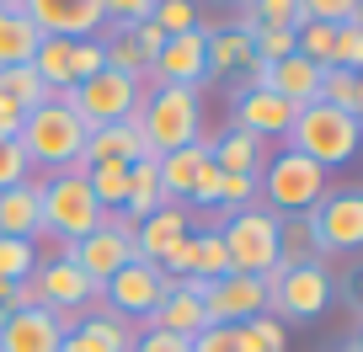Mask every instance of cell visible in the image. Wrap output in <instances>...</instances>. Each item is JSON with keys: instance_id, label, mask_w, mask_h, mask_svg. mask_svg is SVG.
I'll return each instance as SVG.
<instances>
[{"instance_id": "1", "label": "cell", "mask_w": 363, "mask_h": 352, "mask_svg": "<svg viewBox=\"0 0 363 352\" xmlns=\"http://www.w3.org/2000/svg\"><path fill=\"white\" fill-rule=\"evenodd\" d=\"M86 134H91V128L75 118V107H69L65 96H48L43 107H33V113L22 118V134H16V144H22L27 166L69 171V166H80Z\"/></svg>"}, {"instance_id": "2", "label": "cell", "mask_w": 363, "mask_h": 352, "mask_svg": "<svg viewBox=\"0 0 363 352\" xmlns=\"http://www.w3.org/2000/svg\"><path fill=\"white\" fill-rule=\"evenodd\" d=\"M358 134H363L358 118L337 113V107H326V102H310V107H294V123H289L284 139H289L294 155H305V160H315L320 171H331V166H347V160L358 155Z\"/></svg>"}, {"instance_id": "3", "label": "cell", "mask_w": 363, "mask_h": 352, "mask_svg": "<svg viewBox=\"0 0 363 352\" xmlns=\"http://www.w3.org/2000/svg\"><path fill=\"white\" fill-rule=\"evenodd\" d=\"M139 134H145L150 155H171V149L198 144L203 134V102L193 86H160L150 102H139Z\"/></svg>"}, {"instance_id": "4", "label": "cell", "mask_w": 363, "mask_h": 352, "mask_svg": "<svg viewBox=\"0 0 363 352\" xmlns=\"http://www.w3.org/2000/svg\"><path fill=\"white\" fill-rule=\"evenodd\" d=\"M38 208H43V235H54L59 246H75V240H86L91 229L102 225V208L91 198L80 166L54 171V176L38 187Z\"/></svg>"}, {"instance_id": "5", "label": "cell", "mask_w": 363, "mask_h": 352, "mask_svg": "<svg viewBox=\"0 0 363 352\" xmlns=\"http://www.w3.org/2000/svg\"><path fill=\"white\" fill-rule=\"evenodd\" d=\"M326 193H331V171H320L315 160L294 155V149H284L257 176V198H267V214H284V219L310 214Z\"/></svg>"}, {"instance_id": "6", "label": "cell", "mask_w": 363, "mask_h": 352, "mask_svg": "<svg viewBox=\"0 0 363 352\" xmlns=\"http://www.w3.org/2000/svg\"><path fill=\"white\" fill-rule=\"evenodd\" d=\"M219 240L230 251V273H246V278H262L278 267V214H267L262 203L240 208L219 225Z\"/></svg>"}, {"instance_id": "7", "label": "cell", "mask_w": 363, "mask_h": 352, "mask_svg": "<svg viewBox=\"0 0 363 352\" xmlns=\"http://www.w3.org/2000/svg\"><path fill=\"white\" fill-rule=\"evenodd\" d=\"M262 288H267V310L289 320H315L337 299L326 261H315V267H272V273H262Z\"/></svg>"}, {"instance_id": "8", "label": "cell", "mask_w": 363, "mask_h": 352, "mask_svg": "<svg viewBox=\"0 0 363 352\" xmlns=\"http://www.w3.org/2000/svg\"><path fill=\"white\" fill-rule=\"evenodd\" d=\"M65 102L75 107V118L86 128H107V123H128L139 113V80L118 75V69H96L91 80L69 86Z\"/></svg>"}, {"instance_id": "9", "label": "cell", "mask_w": 363, "mask_h": 352, "mask_svg": "<svg viewBox=\"0 0 363 352\" xmlns=\"http://www.w3.org/2000/svg\"><path fill=\"white\" fill-rule=\"evenodd\" d=\"M65 256L75 261V267H80L96 288H102L113 273H123L128 261H134V225H128V219H118V214H102V225L91 229L86 240L65 246Z\"/></svg>"}, {"instance_id": "10", "label": "cell", "mask_w": 363, "mask_h": 352, "mask_svg": "<svg viewBox=\"0 0 363 352\" xmlns=\"http://www.w3.org/2000/svg\"><path fill=\"white\" fill-rule=\"evenodd\" d=\"M166 273H160L155 261H128L123 273H113L102 283V299L113 305V315H123V320H150L155 315V305L166 299Z\"/></svg>"}, {"instance_id": "11", "label": "cell", "mask_w": 363, "mask_h": 352, "mask_svg": "<svg viewBox=\"0 0 363 352\" xmlns=\"http://www.w3.org/2000/svg\"><path fill=\"white\" fill-rule=\"evenodd\" d=\"M16 6L27 11V22L43 38H69V43H80V38H96L107 27L102 0H16Z\"/></svg>"}, {"instance_id": "12", "label": "cell", "mask_w": 363, "mask_h": 352, "mask_svg": "<svg viewBox=\"0 0 363 352\" xmlns=\"http://www.w3.org/2000/svg\"><path fill=\"white\" fill-rule=\"evenodd\" d=\"M33 288H38V305L54 310V315H80V310H91V299L102 294L69 256H43L33 273Z\"/></svg>"}, {"instance_id": "13", "label": "cell", "mask_w": 363, "mask_h": 352, "mask_svg": "<svg viewBox=\"0 0 363 352\" xmlns=\"http://www.w3.org/2000/svg\"><path fill=\"white\" fill-rule=\"evenodd\" d=\"M305 219H310V229H315L320 251H358L363 246V198L352 193V187L326 193Z\"/></svg>"}, {"instance_id": "14", "label": "cell", "mask_w": 363, "mask_h": 352, "mask_svg": "<svg viewBox=\"0 0 363 352\" xmlns=\"http://www.w3.org/2000/svg\"><path fill=\"white\" fill-rule=\"evenodd\" d=\"M267 310V288L262 278H246V273H230L219 283H203V315L208 326H246Z\"/></svg>"}, {"instance_id": "15", "label": "cell", "mask_w": 363, "mask_h": 352, "mask_svg": "<svg viewBox=\"0 0 363 352\" xmlns=\"http://www.w3.org/2000/svg\"><path fill=\"white\" fill-rule=\"evenodd\" d=\"M80 315H54V310H11L0 320V352H59L65 331H75Z\"/></svg>"}, {"instance_id": "16", "label": "cell", "mask_w": 363, "mask_h": 352, "mask_svg": "<svg viewBox=\"0 0 363 352\" xmlns=\"http://www.w3.org/2000/svg\"><path fill=\"white\" fill-rule=\"evenodd\" d=\"M160 75V86H203L208 80V33L203 27H193V33H177L166 38V48L155 54V64H150Z\"/></svg>"}, {"instance_id": "17", "label": "cell", "mask_w": 363, "mask_h": 352, "mask_svg": "<svg viewBox=\"0 0 363 352\" xmlns=\"http://www.w3.org/2000/svg\"><path fill=\"white\" fill-rule=\"evenodd\" d=\"M251 75H257L262 91L284 96L289 107H310V102H320V75H326V69L299 59V54H289V59H278V64H251Z\"/></svg>"}, {"instance_id": "18", "label": "cell", "mask_w": 363, "mask_h": 352, "mask_svg": "<svg viewBox=\"0 0 363 352\" xmlns=\"http://www.w3.org/2000/svg\"><path fill=\"white\" fill-rule=\"evenodd\" d=\"M150 331H166V336H182V341H193L198 331H208V315H203V283H198V278H182V283H171L166 299L155 305V315H150Z\"/></svg>"}, {"instance_id": "19", "label": "cell", "mask_w": 363, "mask_h": 352, "mask_svg": "<svg viewBox=\"0 0 363 352\" xmlns=\"http://www.w3.org/2000/svg\"><path fill=\"white\" fill-rule=\"evenodd\" d=\"M145 155H150V144H145V134H139V118H128V123L91 128L86 149H80V166H102V160H123V166H134V160H145Z\"/></svg>"}, {"instance_id": "20", "label": "cell", "mask_w": 363, "mask_h": 352, "mask_svg": "<svg viewBox=\"0 0 363 352\" xmlns=\"http://www.w3.org/2000/svg\"><path fill=\"white\" fill-rule=\"evenodd\" d=\"M289 123H294V107H289L284 96L262 91V86H251V91L235 96V128L240 134L267 139V134H289Z\"/></svg>"}, {"instance_id": "21", "label": "cell", "mask_w": 363, "mask_h": 352, "mask_svg": "<svg viewBox=\"0 0 363 352\" xmlns=\"http://www.w3.org/2000/svg\"><path fill=\"white\" fill-rule=\"evenodd\" d=\"M182 235H187V214H182V203H166L160 214H150V219L134 225V256L139 261H160Z\"/></svg>"}, {"instance_id": "22", "label": "cell", "mask_w": 363, "mask_h": 352, "mask_svg": "<svg viewBox=\"0 0 363 352\" xmlns=\"http://www.w3.org/2000/svg\"><path fill=\"white\" fill-rule=\"evenodd\" d=\"M203 166H208V144H203V139L187 144V149H171V155H155L166 203H187V193H193V182H198V171H203Z\"/></svg>"}, {"instance_id": "23", "label": "cell", "mask_w": 363, "mask_h": 352, "mask_svg": "<svg viewBox=\"0 0 363 352\" xmlns=\"http://www.w3.org/2000/svg\"><path fill=\"white\" fill-rule=\"evenodd\" d=\"M43 229V208H38V182H16L0 193V235L33 240Z\"/></svg>"}, {"instance_id": "24", "label": "cell", "mask_w": 363, "mask_h": 352, "mask_svg": "<svg viewBox=\"0 0 363 352\" xmlns=\"http://www.w3.org/2000/svg\"><path fill=\"white\" fill-rule=\"evenodd\" d=\"M38 43H43V33H38V27L27 22V11H22V6H0V69L33 64Z\"/></svg>"}, {"instance_id": "25", "label": "cell", "mask_w": 363, "mask_h": 352, "mask_svg": "<svg viewBox=\"0 0 363 352\" xmlns=\"http://www.w3.org/2000/svg\"><path fill=\"white\" fill-rule=\"evenodd\" d=\"M166 208V193H160V171H155V155L134 160L128 166V198H123V219L128 225H139V219L160 214Z\"/></svg>"}, {"instance_id": "26", "label": "cell", "mask_w": 363, "mask_h": 352, "mask_svg": "<svg viewBox=\"0 0 363 352\" xmlns=\"http://www.w3.org/2000/svg\"><path fill=\"white\" fill-rule=\"evenodd\" d=\"M208 160H214L219 176H257V171H262V139L230 128L219 144H208Z\"/></svg>"}, {"instance_id": "27", "label": "cell", "mask_w": 363, "mask_h": 352, "mask_svg": "<svg viewBox=\"0 0 363 352\" xmlns=\"http://www.w3.org/2000/svg\"><path fill=\"white\" fill-rule=\"evenodd\" d=\"M326 256L315 240V229H310L305 214L294 219H278V267H315V261Z\"/></svg>"}, {"instance_id": "28", "label": "cell", "mask_w": 363, "mask_h": 352, "mask_svg": "<svg viewBox=\"0 0 363 352\" xmlns=\"http://www.w3.org/2000/svg\"><path fill=\"white\" fill-rule=\"evenodd\" d=\"M251 33L246 27H219L208 33V75H235V69H251Z\"/></svg>"}, {"instance_id": "29", "label": "cell", "mask_w": 363, "mask_h": 352, "mask_svg": "<svg viewBox=\"0 0 363 352\" xmlns=\"http://www.w3.org/2000/svg\"><path fill=\"white\" fill-rule=\"evenodd\" d=\"M320 102L363 123V75H352V69H326V75H320Z\"/></svg>"}, {"instance_id": "30", "label": "cell", "mask_w": 363, "mask_h": 352, "mask_svg": "<svg viewBox=\"0 0 363 352\" xmlns=\"http://www.w3.org/2000/svg\"><path fill=\"white\" fill-rule=\"evenodd\" d=\"M0 96H11L22 113H33L48 102V86L33 75V64H16V69H0Z\"/></svg>"}, {"instance_id": "31", "label": "cell", "mask_w": 363, "mask_h": 352, "mask_svg": "<svg viewBox=\"0 0 363 352\" xmlns=\"http://www.w3.org/2000/svg\"><path fill=\"white\" fill-rule=\"evenodd\" d=\"M193 278H198V283H219V278H230V251H225V240H219V229H198Z\"/></svg>"}, {"instance_id": "32", "label": "cell", "mask_w": 363, "mask_h": 352, "mask_svg": "<svg viewBox=\"0 0 363 352\" xmlns=\"http://www.w3.org/2000/svg\"><path fill=\"white\" fill-rule=\"evenodd\" d=\"M38 273V246L33 240H11L0 235V283H22Z\"/></svg>"}, {"instance_id": "33", "label": "cell", "mask_w": 363, "mask_h": 352, "mask_svg": "<svg viewBox=\"0 0 363 352\" xmlns=\"http://www.w3.org/2000/svg\"><path fill=\"white\" fill-rule=\"evenodd\" d=\"M193 352H262L251 326H208L193 336Z\"/></svg>"}, {"instance_id": "34", "label": "cell", "mask_w": 363, "mask_h": 352, "mask_svg": "<svg viewBox=\"0 0 363 352\" xmlns=\"http://www.w3.org/2000/svg\"><path fill=\"white\" fill-rule=\"evenodd\" d=\"M299 22H363V0H299Z\"/></svg>"}, {"instance_id": "35", "label": "cell", "mask_w": 363, "mask_h": 352, "mask_svg": "<svg viewBox=\"0 0 363 352\" xmlns=\"http://www.w3.org/2000/svg\"><path fill=\"white\" fill-rule=\"evenodd\" d=\"M246 6H251V16L240 22L246 33L251 27H294L299 22V0H246Z\"/></svg>"}, {"instance_id": "36", "label": "cell", "mask_w": 363, "mask_h": 352, "mask_svg": "<svg viewBox=\"0 0 363 352\" xmlns=\"http://www.w3.org/2000/svg\"><path fill=\"white\" fill-rule=\"evenodd\" d=\"M331 69H363V22H342L337 43H331Z\"/></svg>"}, {"instance_id": "37", "label": "cell", "mask_w": 363, "mask_h": 352, "mask_svg": "<svg viewBox=\"0 0 363 352\" xmlns=\"http://www.w3.org/2000/svg\"><path fill=\"white\" fill-rule=\"evenodd\" d=\"M96 69H107V54H102V38H80V43H69V86H80V80H91Z\"/></svg>"}, {"instance_id": "38", "label": "cell", "mask_w": 363, "mask_h": 352, "mask_svg": "<svg viewBox=\"0 0 363 352\" xmlns=\"http://www.w3.org/2000/svg\"><path fill=\"white\" fill-rule=\"evenodd\" d=\"M150 22H155L166 38H177V33H193V27H198V6H193V0H160Z\"/></svg>"}, {"instance_id": "39", "label": "cell", "mask_w": 363, "mask_h": 352, "mask_svg": "<svg viewBox=\"0 0 363 352\" xmlns=\"http://www.w3.org/2000/svg\"><path fill=\"white\" fill-rule=\"evenodd\" d=\"M193 261H198V235H182L155 267L166 273V283H182V278H193Z\"/></svg>"}, {"instance_id": "40", "label": "cell", "mask_w": 363, "mask_h": 352, "mask_svg": "<svg viewBox=\"0 0 363 352\" xmlns=\"http://www.w3.org/2000/svg\"><path fill=\"white\" fill-rule=\"evenodd\" d=\"M257 203V176H225V187H219V208L214 214H240V208Z\"/></svg>"}, {"instance_id": "41", "label": "cell", "mask_w": 363, "mask_h": 352, "mask_svg": "<svg viewBox=\"0 0 363 352\" xmlns=\"http://www.w3.org/2000/svg\"><path fill=\"white\" fill-rule=\"evenodd\" d=\"M246 326H251V336H257V347H262V352H284V347H289V326L272 315V310H262V315H257V320H246Z\"/></svg>"}, {"instance_id": "42", "label": "cell", "mask_w": 363, "mask_h": 352, "mask_svg": "<svg viewBox=\"0 0 363 352\" xmlns=\"http://www.w3.org/2000/svg\"><path fill=\"white\" fill-rule=\"evenodd\" d=\"M219 187H225V176H219L214 160H208V166L198 171V182H193V193H187V203L203 208V214H214V208H219Z\"/></svg>"}, {"instance_id": "43", "label": "cell", "mask_w": 363, "mask_h": 352, "mask_svg": "<svg viewBox=\"0 0 363 352\" xmlns=\"http://www.w3.org/2000/svg\"><path fill=\"white\" fill-rule=\"evenodd\" d=\"M27 155H22V144L16 139H0V193L6 187H16V182H27Z\"/></svg>"}, {"instance_id": "44", "label": "cell", "mask_w": 363, "mask_h": 352, "mask_svg": "<svg viewBox=\"0 0 363 352\" xmlns=\"http://www.w3.org/2000/svg\"><path fill=\"white\" fill-rule=\"evenodd\" d=\"M155 6H160V0H102V11L113 16L118 27H134V22H150V16H155Z\"/></svg>"}, {"instance_id": "45", "label": "cell", "mask_w": 363, "mask_h": 352, "mask_svg": "<svg viewBox=\"0 0 363 352\" xmlns=\"http://www.w3.org/2000/svg\"><path fill=\"white\" fill-rule=\"evenodd\" d=\"M128 352H193V341L166 336V331H139V336L128 341Z\"/></svg>"}, {"instance_id": "46", "label": "cell", "mask_w": 363, "mask_h": 352, "mask_svg": "<svg viewBox=\"0 0 363 352\" xmlns=\"http://www.w3.org/2000/svg\"><path fill=\"white\" fill-rule=\"evenodd\" d=\"M128 38H134V48L150 59V64H155V54L166 48V33H160L155 22H134V27H128Z\"/></svg>"}, {"instance_id": "47", "label": "cell", "mask_w": 363, "mask_h": 352, "mask_svg": "<svg viewBox=\"0 0 363 352\" xmlns=\"http://www.w3.org/2000/svg\"><path fill=\"white\" fill-rule=\"evenodd\" d=\"M59 352H113V347H107V341H96V336L75 320V331H65V341H59Z\"/></svg>"}, {"instance_id": "48", "label": "cell", "mask_w": 363, "mask_h": 352, "mask_svg": "<svg viewBox=\"0 0 363 352\" xmlns=\"http://www.w3.org/2000/svg\"><path fill=\"white\" fill-rule=\"evenodd\" d=\"M22 107H16L11 102V96H0V139H16V134H22Z\"/></svg>"}, {"instance_id": "49", "label": "cell", "mask_w": 363, "mask_h": 352, "mask_svg": "<svg viewBox=\"0 0 363 352\" xmlns=\"http://www.w3.org/2000/svg\"><path fill=\"white\" fill-rule=\"evenodd\" d=\"M342 352H363V347H358V341H347V347H342Z\"/></svg>"}, {"instance_id": "50", "label": "cell", "mask_w": 363, "mask_h": 352, "mask_svg": "<svg viewBox=\"0 0 363 352\" xmlns=\"http://www.w3.org/2000/svg\"><path fill=\"white\" fill-rule=\"evenodd\" d=\"M0 6H16V0H0Z\"/></svg>"}]
</instances>
